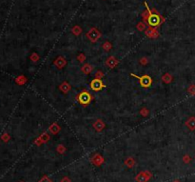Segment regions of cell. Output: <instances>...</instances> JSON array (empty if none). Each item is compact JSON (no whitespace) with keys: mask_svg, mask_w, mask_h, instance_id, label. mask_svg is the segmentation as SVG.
<instances>
[{"mask_svg":"<svg viewBox=\"0 0 195 182\" xmlns=\"http://www.w3.org/2000/svg\"><path fill=\"white\" fill-rule=\"evenodd\" d=\"M131 76H133V77H135V78H137V79H139L140 84H141L142 87L148 88V87H149V86L151 85V83H152V79L149 76V75H144V76H141V77H140V76H137V75H135V74H131Z\"/></svg>","mask_w":195,"mask_h":182,"instance_id":"6da1fadb","label":"cell"},{"mask_svg":"<svg viewBox=\"0 0 195 182\" xmlns=\"http://www.w3.org/2000/svg\"><path fill=\"white\" fill-rule=\"evenodd\" d=\"M91 94H88V92H82V94H80L79 95H78V101H79L82 105L89 104V103L91 102Z\"/></svg>","mask_w":195,"mask_h":182,"instance_id":"7a4b0ae2","label":"cell"},{"mask_svg":"<svg viewBox=\"0 0 195 182\" xmlns=\"http://www.w3.org/2000/svg\"><path fill=\"white\" fill-rule=\"evenodd\" d=\"M104 87H105V85L103 84V82H102L100 79H93L91 83V88L93 91H96V92L100 91L101 89H103Z\"/></svg>","mask_w":195,"mask_h":182,"instance_id":"3957f363","label":"cell"},{"mask_svg":"<svg viewBox=\"0 0 195 182\" xmlns=\"http://www.w3.org/2000/svg\"><path fill=\"white\" fill-rule=\"evenodd\" d=\"M148 22H149V24L150 26L155 27V26L159 25V24H160V18H159V16H158V15H150V16L149 17Z\"/></svg>","mask_w":195,"mask_h":182,"instance_id":"277c9868","label":"cell"},{"mask_svg":"<svg viewBox=\"0 0 195 182\" xmlns=\"http://www.w3.org/2000/svg\"><path fill=\"white\" fill-rule=\"evenodd\" d=\"M88 36L90 37V39L91 41H95L99 36V33L96 32V30H91L90 33H88Z\"/></svg>","mask_w":195,"mask_h":182,"instance_id":"5b68a950","label":"cell"},{"mask_svg":"<svg viewBox=\"0 0 195 182\" xmlns=\"http://www.w3.org/2000/svg\"><path fill=\"white\" fill-rule=\"evenodd\" d=\"M187 126L189 127V128L191 130V131L195 130V117H190L189 120H187Z\"/></svg>","mask_w":195,"mask_h":182,"instance_id":"8992f818","label":"cell"},{"mask_svg":"<svg viewBox=\"0 0 195 182\" xmlns=\"http://www.w3.org/2000/svg\"><path fill=\"white\" fill-rule=\"evenodd\" d=\"M91 71V67L90 65H86L85 67L82 68V72H84V73H86V74H89Z\"/></svg>","mask_w":195,"mask_h":182,"instance_id":"52a82bcc","label":"cell"},{"mask_svg":"<svg viewBox=\"0 0 195 182\" xmlns=\"http://www.w3.org/2000/svg\"><path fill=\"white\" fill-rule=\"evenodd\" d=\"M189 92L190 94H195V85H191L189 88Z\"/></svg>","mask_w":195,"mask_h":182,"instance_id":"ba28073f","label":"cell"}]
</instances>
